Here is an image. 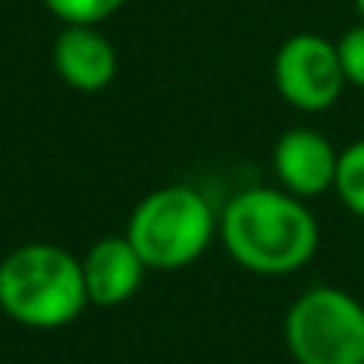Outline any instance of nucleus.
Returning <instances> with one entry per match:
<instances>
[{
    "mask_svg": "<svg viewBox=\"0 0 364 364\" xmlns=\"http://www.w3.org/2000/svg\"><path fill=\"white\" fill-rule=\"evenodd\" d=\"M220 239L232 262L252 274H294L316 255L319 226L300 197L277 187H252L223 206Z\"/></svg>",
    "mask_w": 364,
    "mask_h": 364,
    "instance_id": "f257e3e1",
    "label": "nucleus"
},
{
    "mask_svg": "<svg viewBox=\"0 0 364 364\" xmlns=\"http://www.w3.org/2000/svg\"><path fill=\"white\" fill-rule=\"evenodd\" d=\"M81 262L62 245L29 242L0 262V309L26 329H62L87 306Z\"/></svg>",
    "mask_w": 364,
    "mask_h": 364,
    "instance_id": "f03ea898",
    "label": "nucleus"
},
{
    "mask_svg": "<svg viewBox=\"0 0 364 364\" xmlns=\"http://www.w3.org/2000/svg\"><path fill=\"white\" fill-rule=\"evenodd\" d=\"M216 229L213 206L197 187L168 184L151 191L132 210L126 235L142 255L145 268L181 271L210 248Z\"/></svg>",
    "mask_w": 364,
    "mask_h": 364,
    "instance_id": "7ed1b4c3",
    "label": "nucleus"
},
{
    "mask_svg": "<svg viewBox=\"0 0 364 364\" xmlns=\"http://www.w3.org/2000/svg\"><path fill=\"white\" fill-rule=\"evenodd\" d=\"M284 342L296 364H364V303L316 284L287 309Z\"/></svg>",
    "mask_w": 364,
    "mask_h": 364,
    "instance_id": "20e7f679",
    "label": "nucleus"
},
{
    "mask_svg": "<svg viewBox=\"0 0 364 364\" xmlns=\"http://www.w3.org/2000/svg\"><path fill=\"white\" fill-rule=\"evenodd\" d=\"M345 71L336 42L316 33H296L277 48L274 87L290 107L303 113H323L342 97Z\"/></svg>",
    "mask_w": 364,
    "mask_h": 364,
    "instance_id": "39448f33",
    "label": "nucleus"
},
{
    "mask_svg": "<svg viewBox=\"0 0 364 364\" xmlns=\"http://www.w3.org/2000/svg\"><path fill=\"white\" fill-rule=\"evenodd\" d=\"M338 155L342 151H336V145L323 132L294 126L274 142L271 161H274V174L284 191L306 200L336 187Z\"/></svg>",
    "mask_w": 364,
    "mask_h": 364,
    "instance_id": "423d86ee",
    "label": "nucleus"
},
{
    "mask_svg": "<svg viewBox=\"0 0 364 364\" xmlns=\"http://www.w3.org/2000/svg\"><path fill=\"white\" fill-rule=\"evenodd\" d=\"M145 262L129 242V235H103L81 258V274L87 300L94 306H119L126 303L145 277Z\"/></svg>",
    "mask_w": 364,
    "mask_h": 364,
    "instance_id": "0eeeda50",
    "label": "nucleus"
},
{
    "mask_svg": "<svg viewBox=\"0 0 364 364\" xmlns=\"http://www.w3.org/2000/svg\"><path fill=\"white\" fill-rule=\"evenodd\" d=\"M55 71L71 90L97 94L117 77V48L97 26H65L52 46Z\"/></svg>",
    "mask_w": 364,
    "mask_h": 364,
    "instance_id": "6e6552de",
    "label": "nucleus"
},
{
    "mask_svg": "<svg viewBox=\"0 0 364 364\" xmlns=\"http://www.w3.org/2000/svg\"><path fill=\"white\" fill-rule=\"evenodd\" d=\"M336 191L351 213L364 220V139L348 145V149L338 155Z\"/></svg>",
    "mask_w": 364,
    "mask_h": 364,
    "instance_id": "1a4fd4ad",
    "label": "nucleus"
},
{
    "mask_svg": "<svg viewBox=\"0 0 364 364\" xmlns=\"http://www.w3.org/2000/svg\"><path fill=\"white\" fill-rule=\"evenodd\" d=\"M48 14H55L65 26H97L123 10L126 0H42Z\"/></svg>",
    "mask_w": 364,
    "mask_h": 364,
    "instance_id": "9d476101",
    "label": "nucleus"
},
{
    "mask_svg": "<svg viewBox=\"0 0 364 364\" xmlns=\"http://www.w3.org/2000/svg\"><path fill=\"white\" fill-rule=\"evenodd\" d=\"M336 48H338V62H342L345 81L364 90V23L351 26L348 33L336 42Z\"/></svg>",
    "mask_w": 364,
    "mask_h": 364,
    "instance_id": "9b49d317",
    "label": "nucleus"
},
{
    "mask_svg": "<svg viewBox=\"0 0 364 364\" xmlns=\"http://www.w3.org/2000/svg\"><path fill=\"white\" fill-rule=\"evenodd\" d=\"M355 10L361 14V23H364V0H355Z\"/></svg>",
    "mask_w": 364,
    "mask_h": 364,
    "instance_id": "f8f14e48",
    "label": "nucleus"
}]
</instances>
